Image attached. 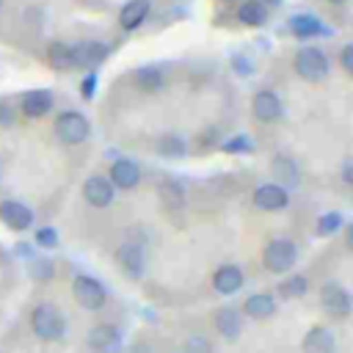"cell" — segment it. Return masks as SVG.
<instances>
[{"instance_id": "obj_32", "label": "cell", "mask_w": 353, "mask_h": 353, "mask_svg": "<svg viewBox=\"0 0 353 353\" xmlns=\"http://www.w3.org/2000/svg\"><path fill=\"white\" fill-rule=\"evenodd\" d=\"M33 243H36L39 248H55V245H58V232H55V226H41V229H36Z\"/></svg>"}, {"instance_id": "obj_23", "label": "cell", "mask_w": 353, "mask_h": 353, "mask_svg": "<svg viewBox=\"0 0 353 353\" xmlns=\"http://www.w3.org/2000/svg\"><path fill=\"white\" fill-rule=\"evenodd\" d=\"M303 353H334L336 350V339L325 325H312L301 342Z\"/></svg>"}, {"instance_id": "obj_5", "label": "cell", "mask_w": 353, "mask_h": 353, "mask_svg": "<svg viewBox=\"0 0 353 353\" xmlns=\"http://www.w3.org/2000/svg\"><path fill=\"white\" fill-rule=\"evenodd\" d=\"M72 298L77 301L80 309L99 312L108 303V287L97 276H91V273H77L72 279Z\"/></svg>"}, {"instance_id": "obj_27", "label": "cell", "mask_w": 353, "mask_h": 353, "mask_svg": "<svg viewBox=\"0 0 353 353\" xmlns=\"http://www.w3.org/2000/svg\"><path fill=\"white\" fill-rule=\"evenodd\" d=\"M309 292V279L303 273H290L281 284H279V295L284 301H295V298H303Z\"/></svg>"}, {"instance_id": "obj_35", "label": "cell", "mask_w": 353, "mask_h": 353, "mask_svg": "<svg viewBox=\"0 0 353 353\" xmlns=\"http://www.w3.org/2000/svg\"><path fill=\"white\" fill-rule=\"evenodd\" d=\"M339 66L353 77V41H347V44L339 50Z\"/></svg>"}, {"instance_id": "obj_43", "label": "cell", "mask_w": 353, "mask_h": 353, "mask_svg": "<svg viewBox=\"0 0 353 353\" xmlns=\"http://www.w3.org/2000/svg\"><path fill=\"white\" fill-rule=\"evenodd\" d=\"M0 179H3V160H0Z\"/></svg>"}, {"instance_id": "obj_21", "label": "cell", "mask_w": 353, "mask_h": 353, "mask_svg": "<svg viewBox=\"0 0 353 353\" xmlns=\"http://www.w3.org/2000/svg\"><path fill=\"white\" fill-rule=\"evenodd\" d=\"M270 174L276 176V185H281L287 190L301 182V168H298V163L290 154H276L270 160Z\"/></svg>"}, {"instance_id": "obj_44", "label": "cell", "mask_w": 353, "mask_h": 353, "mask_svg": "<svg viewBox=\"0 0 353 353\" xmlns=\"http://www.w3.org/2000/svg\"><path fill=\"white\" fill-rule=\"evenodd\" d=\"M3 6H6V0H0V11H3Z\"/></svg>"}, {"instance_id": "obj_24", "label": "cell", "mask_w": 353, "mask_h": 353, "mask_svg": "<svg viewBox=\"0 0 353 353\" xmlns=\"http://www.w3.org/2000/svg\"><path fill=\"white\" fill-rule=\"evenodd\" d=\"M47 63L55 72H74V52H72V41H50L47 44Z\"/></svg>"}, {"instance_id": "obj_6", "label": "cell", "mask_w": 353, "mask_h": 353, "mask_svg": "<svg viewBox=\"0 0 353 353\" xmlns=\"http://www.w3.org/2000/svg\"><path fill=\"white\" fill-rule=\"evenodd\" d=\"M113 259H116L119 270H121L127 279H132V281H138V279L146 273V245H143L141 240H124V243L116 248Z\"/></svg>"}, {"instance_id": "obj_28", "label": "cell", "mask_w": 353, "mask_h": 353, "mask_svg": "<svg viewBox=\"0 0 353 353\" xmlns=\"http://www.w3.org/2000/svg\"><path fill=\"white\" fill-rule=\"evenodd\" d=\"M28 276L33 281H50L55 276V262L47 256H30L28 259Z\"/></svg>"}, {"instance_id": "obj_12", "label": "cell", "mask_w": 353, "mask_h": 353, "mask_svg": "<svg viewBox=\"0 0 353 353\" xmlns=\"http://www.w3.org/2000/svg\"><path fill=\"white\" fill-rule=\"evenodd\" d=\"M72 52H74V69L94 72V66H99L110 55V44L97 39H83V41H72Z\"/></svg>"}, {"instance_id": "obj_37", "label": "cell", "mask_w": 353, "mask_h": 353, "mask_svg": "<svg viewBox=\"0 0 353 353\" xmlns=\"http://www.w3.org/2000/svg\"><path fill=\"white\" fill-rule=\"evenodd\" d=\"M232 63H234V72H237V74H251V61H248V58L234 55V58H232Z\"/></svg>"}, {"instance_id": "obj_11", "label": "cell", "mask_w": 353, "mask_h": 353, "mask_svg": "<svg viewBox=\"0 0 353 353\" xmlns=\"http://www.w3.org/2000/svg\"><path fill=\"white\" fill-rule=\"evenodd\" d=\"M83 199H85L88 207H97V210L110 207L113 199H116V188L110 185L108 174H91V176H85V182H83Z\"/></svg>"}, {"instance_id": "obj_13", "label": "cell", "mask_w": 353, "mask_h": 353, "mask_svg": "<svg viewBox=\"0 0 353 353\" xmlns=\"http://www.w3.org/2000/svg\"><path fill=\"white\" fill-rule=\"evenodd\" d=\"M320 303L334 317H347L353 312V295L342 284H336V281H325L320 287Z\"/></svg>"}, {"instance_id": "obj_18", "label": "cell", "mask_w": 353, "mask_h": 353, "mask_svg": "<svg viewBox=\"0 0 353 353\" xmlns=\"http://www.w3.org/2000/svg\"><path fill=\"white\" fill-rule=\"evenodd\" d=\"M287 28H290V33H292L295 39H303V41L328 33L325 25H323V19L314 17V14H309V11H303V14H292V17L287 19Z\"/></svg>"}, {"instance_id": "obj_3", "label": "cell", "mask_w": 353, "mask_h": 353, "mask_svg": "<svg viewBox=\"0 0 353 353\" xmlns=\"http://www.w3.org/2000/svg\"><path fill=\"white\" fill-rule=\"evenodd\" d=\"M292 66H295V74H298L301 80H306V83H320V80H325L328 72H331L328 55H325L320 47H314V44L301 47V50L295 52V58H292Z\"/></svg>"}, {"instance_id": "obj_19", "label": "cell", "mask_w": 353, "mask_h": 353, "mask_svg": "<svg viewBox=\"0 0 353 353\" xmlns=\"http://www.w3.org/2000/svg\"><path fill=\"white\" fill-rule=\"evenodd\" d=\"M130 80H132V85H135L138 91H143V94H157V91H163V85H165V72H163L160 66L149 63V66L132 69Z\"/></svg>"}, {"instance_id": "obj_26", "label": "cell", "mask_w": 353, "mask_h": 353, "mask_svg": "<svg viewBox=\"0 0 353 353\" xmlns=\"http://www.w3.org/2000/svg\"><path fill=\"white\" fill-rule=\"evenodd\" d=\"M154 149H157V154H160V157L174 160V157H185L188 143H185V138H182V135H176V132H163V135L154 141Z\"/></svg>"}, {"instance_id": "obj_14", "label": "cell", "mask_w": 353, "mask_h": 353, "mask_svg": "<svg viewBox=\"0 0 353 353\" xmlns=\"http://www.w3.org/2000/svg\"><path fill=\"white\" fill-rule=\"evenodd\" d=\"M141 165L130 157H119L110 163V171H108V179L116 190H135L141 185Z\"/></svg>"}, {"instance_id": "obj_16", "label": "cell", "mask_w": 353, "mask_h": 353, "mask_svg": "<svg viewBox=\"0 0 353 353\" xmlns=\"http://www.w3.org/2000/svg\"><path fill=\"white\" fill-rule=\"evenodd\" d=\"M243 284H245V273H243V268L234 265V262H226V265H221V268L212 273V290H215L218 295H234V292H240Z\"/></svg>"}, {"instance_id": "obj_22", "label": "cell", "mask_w": 353, "mask_h": 353, "mask_svg": "<svg viewBox=\"0 0 353 353\" xmlns=\"http://www.w3.org/2000/svg\"><path fill=\"white\" fill-rule=\"evenodd\" d=\"M149 11H152V0H127L121 6V11H119L121 30H138L146 22Z\"/></svg>"}, {"instance_id": "obj_33", "label": "cell", "mask_w": 353, "mask_h": 353, "mask_svg": "<svg viewBox=\"0 0 353 353\" xmlns=\"http://www.w3.org/2000/svg\"><path fill=\"white\" fill-rule=\"evenodd\" d=\"M185 353H212V345H210L207 336H201V334H190V336L185 339Z\"/></svg>"}, {"instance_id": "obj_10", "label": "cell", "mask_w": 353, "mask_h": 353, "mask_svg": "<svg viewBox=\"0 0 353 353\" xmlns=\"http://www.w3.org/2000/svg\"><path fill=\"white\" fill-rule=\"evenodd\" d=\"M0 221H3V226H8L11 232H28L30 226H33V221H36V215H33V210L22 201V199H3L0 201Z\"/></svg>"}, {"instance_id": "obj_20", "label": "cell", "mask_w": 353, "mask_h": 353, "mask_svg": "<svg viewBox=\"0 0 353 353\" xmlns=\"http://www.w3.org/2000/svg\"><path fill=\"white\" fill-rule=\"evenodd\" d=\"M240 309H243V317H251V320H268V317L276 314L279 303H276V298H273L270 292H254V295H248V298L243 301Z\"/></svg>"}, {"instance_id": "obj_4", "label": "cell", "mask_w": 353, "mask_h": 353, "mask_svg": "<svg viewBox=\"0 0 353 353\" xmlns=\"http://www.w3.org/2000/svg\"><path fill=\"white\" fill-rule=\"evenodd\" d=\"M298 262V245L290 237H273L262 248V268L268 273H290Z\"/></svg>"}, {"instance_id": "obj_9", "label": "cell", "mask_w": 353, "mask_h": 353, "mask_svg": "<svg viewBox=\"0 0 353 353\" xmlns=\"http://www.w3.org/2000/svg\"><path fill=\"white\" fill-rule=\"evenodd\" d=\"M251 113L259 124H273L284 116V105H281V97L273 91V88H259L254 97H251Z\"/></svg>"}, {"instance_id": "obj_25", "label": "cell", "mask_w": 353, "mask_h": 353, "mask_svg": "<svg viewBox=\"0 0 353 353\" xmlns=\"http://www.w3.org/2000/svg\"><path fill=\"white\" fill-rule=\"evenodd\" d=\"M237 22L245 28H259L268 22V6L262 0H243L237 8Z\"/></svg>"}, {"instance_id": "obj_1", "label": "cell", "mask_w": 353, "mask_h": 353, "mask_svg": "<svg viewBox=\"0 0 353 353\" xmlns=\"http://www.w3.org/2000/svg\"><path fill=\"white\" fill-rule=\"evenodd\" d=\"M28 325H30V334L39 339V342H61L66 336V314L52 303V301H39L33 303L30 314H28Z\"/></svg>"}, {"instance_id": "obj_30", "label": "cell", "mask_w": 353, "mask_h": 353, "mask_svg": "<svg viewBox=\"0 0 353 353\" xmlns=\"http://www.w3.org/2000/svg\"><path fill=\"white\" fill-rule=\"evenodd\" d=\"M342 212H323L320 218H317V226H314V232L320 234V237H331L334 232H339L342 229Z\"/></svg>"}, {"instance_id": "obj_38", "label": "cell", "mask_w": 353, "mask_h": 353, "mask_svg": "<svg viewBox=\"0 0 353 353\" xmlns=\"http://www.w3.org/2000/svg\"><path fill=\"white\" fill-rule=\"evenodd\" d=\"M342 182L345 185H353V157L345 160V165H342Z\"/></svg>"}, {"instance_id": "obj_29", "label": "cell", "mask_w": 353, "mask_h": 353, "mask_svg": "<svg viewBox=\"0 0 353 353\" xmlns=\"http://www.w3.org/2000/svg\"><path fill=\"white\" fill-rule=\"evenodd\" d=\"M160 199H163L165 204H171V207H179V204L185 201V188H182L174 176H165V179L160 182Z\"/></svg>"}, {"instance_id": "obj_34", "label": "cell", "mask_w": 353, "mask_h": 353, "mask_svg": "<svg viewBox=\"0 0 353 353\" xmlns=\"http://www.w3.org/2000/svg\"><path fill=\"white\" fill-rule=\"evenodd\" d=\"M223 152H251V141L245 135H234L232 141L223 143Z\"/></svg>"}, {"instance_id": "obj_36", "label": "cell", "mask_w": 353, "mask_h": 353, "mask_svg": "<svg viewBox=\"0 0 353 353\" xmlns=\"http://www.w3.org/2000/svg\"><path fill=\"white\" fill-rule=\"evenodd\" d=\"M94 91H97V72H88L80 83V94H83V99H91Z\"/></svg>"}, {"instance_id": "obj_39", "label": "cell", "mask_w": 353, "mask_h": 353, "mask_svg": "<svg viewBox=\"0 0 353 353\" xmlns=\"http://www.w3.org/2000/svg\"><path fill=\"white\" fill-rule=\"evenodd\" d=\"M14 251H17L19 256H25V259H30V256H36V254H33V248H30L28 243H17V248H14Z\"/></svg>"}, {"instance_id": "obj_15", "label": "cell", "mask_w": 353, "mask_h": 353, "mask_svg": "<svg viewBox=\"0 0 353 353\" xmlns=\"http://www.w3.org/2000/svg\"><path fill=\"white\" fill-rule=\"evenodd\" d=\"M251 201H254V207H259L265 212H279V210L290 207V190L276 185V182H265V185H259L254 190Z\"/></svg>"}, {"instance_id": "obj_41", "label": "cell", "mask_w": 353, "mask_h": 353, "mask_svg": "<svg viewBox=\"0 0 353 353\" xmlns=\"http://www.w3.org/2000/svg\"><path fill=\"white\" fill-rule=\"evenodd\" d=\"M281 0H265V6H279Z\"/></svg>"}, {"instance_id": "obj_40", "label": "cell", "mask_w": 353, "mask_h": 353, "mask_svg": "<svg viewBox=\"0 0 353 353\" xmlns=\"http://www.w3.org/2000/svg\"><path fill=\"white\" fill-rule=\"evenodd\" d=\"M345 243H347V248L353 251V223H347V229H345Z\"/></svg>"}, {"instance_id": "obj_31", "label": "cell", "mask_w": 353, "mask_h": 353, "mask_svg": "<svg viewBox=\"0 0 353 353\" xmlns=\"http://www.w3.org/2000/svg\"><path fill=\"white\" fill-rule=\"evenodd\" d=\"M19 121V110L17 102H11L8 97H0V130H8Z\"/></svg>"}, {"instance_id": "obj_2", "label": "cell", "mask_w": 353, "mask_h": 353, "mask_svg": "<svg viewBox=\"0 0 353 353\" xmlns=\"http://www.w3.org/2000/svg\"><path fill=\"white\" fill-rule=\"evenodd\" d=\"M52 132L63 146H80L91 138V121L80 110H61L52 121Z\"/></svg>"}, {"instance_id": "obj_17", "label": "cell", "mask_w": 353, "mask_h": 353, "mask_svg": "<svg viewBox=\"0 0 353 353\" xmlns=\"http://www.w3.org/2000/svg\"><path fill=\"white\" fill-rule=\"evenodd\" d=\"M212 325L226 342H237L243 334V312L237 306H221L212 317Z\"/></svg>"}, {"instance_id": "obj_8", "label": "cell", "mask_w": 353, "mask_h": 353, "mask_svg": "<svg viewBox=\"0 0 353 353\" xmlns=\"http://www.w3.org/2000/svg\"><path fill=\"white\" fill-rule=\"evenodd\" d=\"M55 108V94L50 88H30L17 97V110L25 119H44Z\"/></svg>"}, {"instance_id": "obj_42", "label": "cell", "mask_w": 353, "mask_h": 353, "mask_svg": "<svg viewBox=\"0 0 353 353\" xmlns=\"http://www.w3.org/2000/svg\"><path fill=\"white\" fill-rule=\"evenodd\" d=\"M331 3H336V6H342V3H347V0H331Z\"/></svg>"}, {"instance_id": "obj_7", "label": "cell", "mask_w": 353, "mask_h": 353, "mask_svg": "<svg viewBox=\"0 0 353 353\" xmlns=\"http://www.w3.org/2000/svg\"><path fill=\"white\" fill-rule=\"evenodd\" d=\"M85 345L91 353H121L124 347V334L113 323H97L85 334Z\"/></svg>"}]
</instances>
